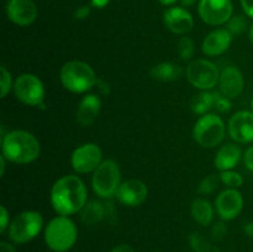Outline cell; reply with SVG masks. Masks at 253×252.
<instances>
[{"instance_id": "cell-1", "label": "cell", "mask_w": 253, "mask_h": 252, "mask_svg": "<svg viewBox=\"0 0 253 252\" xmlns=\"http://www.w3.org/2000/svg\"><path fill=\"white\" fill-rule=\"evenodd\" d=\"M49 198L57 214L69 216L85 207L88 203V190L78 175H63L54 182Z\"/></svg>"}, {"instance_id": "cell-2", "label": "cell", "mask_w": 253, "mask_h": 252, "mask_svg": "<svg viewBox=\"0 0 253 252\" xmlns=\"http://www.w3.org/2000/svg\"><path fill=\"white\" fill-rule=\"evenodd\" d=\"M1 155L17 165H27L39 158L41 146L36 136L25 130H12L1 137Z\"/></svg>"}, {"instance_id": "cell-3", "label": "cell", "mask_w": 253, "mask_h": 252, "mask_svg": "<svg viewBox=\"0 0 253 252\" xmlns=\"http://www.w3.org/2000/svg\"><path fill=\"white\" fill-rule=\"evenodd\" d=\"M78 239L77 225L68 216L53 217L44 229V242L53 252H67L76 245Z\"/></svg>"}, {"instance_id": "cell-4", "label": "cell", "mask_w": 253, "mask_h": 252, "mask_svg": "<svg viewBox=\"0 0 253 252\" xmlns=\"http://www.w3.org/2000/svg\"><path fill=\"white\" fill-rule=\"evenodd\" d=\"M61 83L72 93H86L95 86L98 77L88 63L82 61H69L63 64L59 72Z\"/></svg>"}, {"instance_id": "cell-5", "label": "cell", "mask_w": 253, "mask_h": 252, "mask_svg": "<svg viewBox=\"0 0 253 252\" xmlns=\"http://www.w3.org/2000/svg\"><path fill=\"white\" fill-rule=\"evenodd\" d=\"M42 226H43L42 215L39 211L26 210L17 214L11 220L7 229V236L14 244H26L41 232Z\"/></svg>"}, {"instance_id": "cell-6", "label": "cell", "mask_w": 253, "mask_h": 252, "mask_svg": "<svg viewBox=\"0 0 253 252\" xmlns=\"http://www.w3.org/2000/svg\"><path fill=\"white\" fill-rule=\"evenodd\" d=\"M91 185L95 194L103 199H110L116 195L121 185V172L118 163L113 160L103 161L93 172Z\"/></svg>"}, {"instance_id": "cell-7", "label": "cell", "mask_w": 253, "mask_h": 252, "mask_svg": "<svg viewBox=\"0 0 253 252\" xmlns=\"http://www.w3.org/2000/svg\"><path fill=\"white\" fill-rule=\"evenodd\" d=\"M226 127L220 116L215 114H205L200 116L193 128L195 142L204 148H212L219 145L225 137Z\"/></svg>"}, {"instance_id": "cell-8", "label": "cell", "mask_w": 253, "mask_h": 252, "mask_svg": "<svg viewBox=\"0 0 253 252\" xmlns=\"http://www.w3.org/2000/svg\"><path fill=\"white\" fill-rule=\"evenodd\" d=\"M187 79L194 88L200 90H210L220 79V72L216 64L208 59H194L187 68Z\"/></svg>"}, {"instance_id": "cell-9", "label": "cell", "mask_w": 253, "mask_h": 252, "mask_svg": "<svg viewBox=\"0 0 253 252\" xmlns=\"http://www.w3.org/2000/svg\"><path fill=\"white\" fill-rule=\"evenodd\" d=\"M14 93L17 100L29 106H41L44 100V85L32 73H24L14 82Z\"/></svg>"}, {"instance_id": "cell-10", "label": "cell", "mask_w": 253, "mask_h": 252, "mask_svg": "<svg viewBox=\"0 0 253 252\" xmlns=\"http://www.w3.org/2000/svg\"><path fill=\"white\" fill-rule=\"evenodd\" d=\"M198 11L205 24L220 26L231 19L234 6L231 0H200Z\"/></svg>"}, {"instance_id": "cell-11", "label": "cell", "mask_w": 253, "mask_h": 252, "mask_svg": "<svg viewBox=\"0 0 253 252\" xmlns=\"http://www.w3.org/2000/svg\"><path fill=\"white\" fill-rule=\"evenodd\" d=\"M103 162V152L96 143L88 142L79 146L71 156L72 168L77 173L94 172Z\"/></svg>"}, {"instance_id": "cell-12", "label": "cell", "mask_w": 253, "mask_h": 252, "mask_svg": "<svg viewBox=\"0 0 253 252\" xmlns=\"http://www.w3.org/2000/svg\"><path fill=\"white\" fill-rule=\"evenodd\" d=\"M242 208H244V198L237 189L229 188L220 193L215 199V209L217 215L226 221L239 216Z\"/></svg>"}, {"instance_id": "cell-13", "label": "cell", "mask_w": 253, "mask_h": 252, "mask_svg": "<svg viewBox=\"0 0 253 252\" xmlns=\"http://www.w3.org/2000/svg\"><path fill=\"white\" fill-rule=\"evenodd\" d=\"M229 135L239 143L253 142V113L237 111L229 120Z\"/></svg>"}, {"instance_id": "cell-14", "label": "cell", "mask_w": 253, "mask_h": 252, "mask_svg": "<svg viewBox=\"0 0 253 252\" xmlns=\"http://www.w3.org/2000/svg\"><path fill=\"white\" fill-rule=\"evenodd\" d=\"M148 197V188L142 180L130 179L121 183L119 187L116 198L121 204L130 208L142 205Z\"/></svg>"}, {"instance_id": "cell-15", "label": "cell", "mask_w": 253, "mask_h": 252, "mask_svg": "<svg viewBox=\"0 0 253 252\" xmlns=\"http://www.w3.org/2000/svg\"><path fill=\"white\" fill-rule=\"evenodd\" d=\"M6 15L11 22L19 26H30L37 17V7L32 0H9Z\"/></svg>"}, {"instance_id": "cell-16", "label": "cell", "mask_w": 253, "mask_h": 252, "mask_svg": "<svg viewBox=\"0 0 253 252\" xmlns=\"http://www.w3.org/2000/svg\"><path fill=\"white\" fill-rule=\"evenodd\" d=\"M163 21H165L166 27L173 34L185 35L192 31L194 26V20H193L192 14L184 7H170L166 10L163 15Z\"/></svg>"}, {"instance_id": "cell-17", "label": "cell", "mask_w": 253, "mask_h": 252, "mask_svg": "<svg viewBox=\"0 0 253 252\" xmlns=\"http://www.w3.org/2000/svg\"><path fill=\"white\" fill-rule=\"evenodd\" d=\"M220 93L229 99H235L242 93L245 79L241 71L237 67L229 66L222 69L219 79Z\"/></svg>"}, {"instance_id": "cell-18", "label": "cell", "mask_w": 253, "mask_h": 252, "mask_svg": "<svg viewBox=\"0 0 253 252\" xmlns=\"http://www.w3.org/2000/svg\"><path fill=\"white\" fill-rule=\"evenodd\" d=\"M232 34L227 29H216L208 34L203 41V52L210 57L220 56L230 48Z\"/></svg>"}, {"instance_id": "cell-19", "label": "cell", "mask_w": 253, "mask_h": 252, "mask_svg": "<svg viewBox=\"0 0 253 252\" xmlns=\"http://www.w3.org/2000/svg\"><path fill=\"white\" fill-rule=\"evenodd\" d=\"M101 110V99L96 94H86L79 101L77 109V123L82 126H89L96 120Z\"/></svg>"}, {"instance_id": "cell-20", "label": "cell", "mask_w": 253, "mask_h": 252, "mask_svg": "<svg viewBox=\"0 0 253 252\" xmlns=\"http://www.w3.org/2000/svg\"><path fill=\"white\" fill-rule=\"evenodd\" d=\"M113 204L111 203H100L96 200L86 203L85 207L81 210V219L85 225H96L104 219L113 215Z\"/></svg>"}, {"instance_id": "cell-21", "label": "cell", "mask_w": 253, "mask_h": 252, "mask_svg": "<svg viewBox=\"0 0 253 252\" xmlns=\"http://www.w3.org/2000/svg\"><path fill=\"white\" fill-rule=\"evenodd\" d=\"M242 157L241 148L234 143H226L217 151L214 158V165L220 172L231 170L239 165Z\"/></svg>"}, {"instance_id": "cell-22", "label": "cell", "mask_w": 253, "mask_h": 252, "mask_svg": "<svg viewBox=\"0 0 253 252\" xmlns=\"http://www.w3.org/2000/svg\"><path fill=\"white\" fill-rule=\"evenodd\" d=\"M190 211H192L193 219L202 226H208L211 224L214 219V209H212L211 203L203 198H197L193 200Z\"/></svg>"}, {"instance_id": "cell-23", "label": "cell", "mask_w": 253, "mask_h": 252, "mask_svg": "<svg viewBox=\"0 0 253 252\" xmlns=\"http://www.w3.org/2000/svg\"><path fill=\"white\" fill-rule=\"evenodd\" d=\"M150 74L153 79L161 82H172L179 78L182 74V69L179 66L172 62H162L150 69Z\"/></svg>"}, {"instance_id": "cell-24", "label": "cell", "mask_w": 253, "mask_h": 252, "mask_svg": "<svg viewBox=\"0 0 253 252\" xmlns=\"http://www.w3.org/2000/svg\"><path fill=\"white\" fill-rule=\"evenodd\" d=\"M215 101V94L209 90H203L202 93L197 94L193 96L192 101H190V109L197 115H205L209 114L208 111L214 106Z\"/></svg>"}, {"instance_id": "cell-25", "label": "cell", "mask_w": 253, "mask_h": 252, "mask_svg": "<svg viewBox=\"0 0 253 252\" xmlns=\"http://www.w3.org/2000/svg\"><path fill=\"white\" fill-rule=\"evenodd\" d=\"M189 245L193 252H210L211 244L203 232L194 231L189 235Z\"/></svg>"}, {"instance_id": "cell-26", "label": "cell", "mask_w": 253, "mask_h": 252, "mask_svg": "<svg viewBox=\"0 0 253 252\" xmlns=\"http://www.w3.org/2000/svg\"><path fill=\"white\" fill-rule=\"evenodd\" d=\"M177 51L183 61H189V59H192L195 52V46L193 40L188 36L180 37L177 44Z\"/></svg>"}, {"instance_id": "cell-27", "label": "cell", "mask_w": 253, "mask_h": 252, "mask_svg": "<svg viewBox=\"0 0 253 252\" xmlns=\"http://www.w3.org/2000/svg\"><path fill=\"white\" fill-rule=\"evenodd\" d=\"M219 177L220 182L222 184H225L229 188H232V189H239L244 184V178H242V175L239 172H235L234 169L220 172Z\"/></svg>"}, {"instance_id": "cell-28", "label": "cell", "mask_w": 253, "mask_h": 252, "mask_svg": "<svg viewBox=\"0 0 253 252\" xmlns=\"http://www.w3.org/2000/svg\"><path fill=\"white\" fill-rule=\"evenodd\" d=\"M247 26H249V22L246 17L244 15H236L227 21L226 29L231 32L232 36H235V35L244 34L247 30Z\"/></svg>"}, {"instance_id": "cell-29", "label": "cell", "mask_w": 253, "mask_h": 252, "mask_svg": "<svg viewBox=\"0 0 253 252\" xmlns=\"http://www.w3.org/2000/svg\"><path fill=\"white\" fill-rule=\"evenodd\" d=\"M220 177H216L215 174H210L205 177L204 179L200 182L199 187H198V192L200 194H211L215 192L217 188V183H219Z\"/></svg>"}, {"instance_id": "cell-30", "label": "cell", "mask_w": 253, "mask_h": 252, "mask_svg": "<svg viewBox=\"0 0 253 252\" xmlns=\"http://www.w3.org/2000/svg\"><path fill=\"white\" fill-rule=\"evenodd\" d=\"M0 89H1V98H5V96L9 94L10 89L14 88L12 86V78L11 73L6 69V67L1 66L0 67Z\"/></svg>"}, {"instance_id": "cell-31", "label": "cell", "mask_w": 253, "mask_h": 252, "mask_svg": "<svg viewBox=\"0 0 253 252\" xmlns=\"http://www.w3.org/2000/svg\"><path fill=\"white\" fill-rule=\"evenodd\" d=\"M214 94H215L214 106L217 111H220V113H227V111L231 110V105H232L231 99L222 95L221 93H214Z\"/></svg>"}, {"instance_id": "cell-32", "label": "cell", "mask_w": 253, "mask_h": 252, "mask_svg": "<svg viewBox=\"0 0 253 252\" xmlns=\"http://www.w3.org/2000/svg\"><path fill=\"white\" fill-rule=\"evenodd\" d=\"M227 231H229V229H227L226 224L222 221H217L211 227V237L216 241H221L227 235Z\"/></svg>"}, {"instance_id": "cell-33", "label": "cell", "mask_w": 253, "mask_h": 252, "mask_svg": "<svg viewBox=\"0 0 253 252\" xmlns=\"http://www.w3.org/2000/svg\"><path fill=\"white\" fill-rule=\"evenodd\" d=\"M9 212H7L6 208L4 205L0 207V232L4 234L6 231V229H9Z\"/></svg>"}, {"instance_id": "cell-34", "label": "cell", "mask_w": 253, "mask_h": 252, "mask_svg": "<svg viewBox=\"0 0 253 252\" xmlns=\"http://www.w3.org/2000/svg\"><path fill=\"white\" fill-rule=\"evenodd\" d=\"M90 14V7L88 5H82V6L77 7L76 11H74V17L77 20H84L89 16Z\"/></svg>"}, {"instance_id": "cell-35", "label": "cell", "mask_w": 253, "mask_h": 252, "mask_svg": "<svg viewBox=\"0 0 253 252\" xmlns=\"http://www.w3.org/2000/svg\"><path fill=\"white\" fill-rule=\"evenodd\" d=\"M244 162L247 169L253 172V146H251V147H249L246 151H245Z\"/></svg>"}, {"instance_id": "cell-36", "label": "cell", "mask_w": 253, "mask_h": 252, "mask_svg": "<svg viewBox=\"0 0 253 252\" xmlns=\"http://www.w3.org/2000/svg\"><path fill=\"white\" fill-rule=\"evenodd\" d=\"M96 86H98V90L100 91L103 95H108V94H110V85H109V83H106L104 79L99 78L98 81H96Z\"/></svg>"}, {"instance_id": "cell-37", "label": "cell", "mask_w": 253, "mask_h": 252, "mask_svg": "<svg viewBox=\"0 0 253 252\" xmlns=\"http://www.w3.org/2000/svg\"><path fill=\"white\" fill-rule=\"evenodd\" d=\"M241 5L247 16L253 19V0H241Z\"/></svg>"}, {"instance_id": "cell-38", "label": "cell", "mask_w": 253, "mask_h": 252, "mask_svg": "<svg viewBox=\"0 0 253 252\" xmlns=\"http://www.w3.org/2000/svg\"><path fill=\"white\" fill-rule=\"evenodd\" d=\"M110 252H136V251L133 250V247L130 246V245L121 244V245H118V246L114 247Z\"/></svg>"}, {"instance_id": "cell-39", "label": "cell", "mask_w": 253, "mask_h": 252, "mask_svg": "<svg viewBox=\"0 0 253 252\" xmlns=\"http://www.w3.org/2000/svg\"><path fill=\"white\" fill-rule=\"evenodd\" d=\"M0 252H16L15 247L10 242L1 241L0 242Z\"/></svg>"}, {"instance_id": "cell-40", "label": "cell", "mask_w": 253, "mask_h": 252, "mask_svg": "<svg viewBox=\"0 0 253 252\" xmlns=\"http://www.w3.org/2000/svg\"><path fill=\"white\" fill-rule=\"evenodd\" d=\"M109 1L110 0H91V5L96 7V9H103V7H105L109 4Z\"/></svg>"}, {"instance_id": "cell-41", "label": "cell", "mask_w": 253, "mask_h": 252, "mask_svg": "<svg viewBox=\"0 0 253 252\" xmlns=\"http://www.w3.org/2000/svg\"><path fill=\"white\" fill-rule=\"evenodd\" d=\"M244 231L246 232V235H249L250 237H253V221L249 222V224L245 225Z\"/></svg>"}, {"instance_id": "cell-42", "label": "cell", "mask_w": 253, "mask_h": 252, "mask_svg": "<svg viewBox=\"0 0 253 252\" xmlns=\"http://www.w3.org/2000/svg\"><path fill=\"white\" fill-rule=\"evenodd\" d=\"M6 158L4 157V156H0V175H4V173H5V167H6V166H5V162H6Z\"/></svg>"}, {"instance_id": "cell-43", "label": "cell", "mask_w": 253, "mask_h": 252, "mask_svg": "<svg viewBox=\"0 0 253 252\" xmlns=\"http://www.w3.org/2000/svg\"><path fill=\"white\" fill-rule=\"evenodd\" d=\"M180 2H182L183 6H192L197 2V0H180Z\"/></svg>"}, {"instance_id": "cell-44", "label": "cell", "mask_w": 253, "mask_h": 252, "mask_svg": "<svg viewBox=\"0 0 253 252\" xmlns=\"http://www.w3.org/2000/svg\"><path fill=\"white\" fill-rule=\"evenodd\" d=\"M158 1H160L162 5H172L174 4L177 0H158Z\"/></svg>"}, {"instance_id": "cell-45", "label": "cell", "mask_w": 253, "mask_h": 252, "mask_svg": "<svg viewBox=\"0 0 253 252\" xmlns=\"http://www.w3.org/2000/svg\"><path fill=\"white\" fill-rule=\"evenodd\" d=\"M249 37H250V41H251V43L253 44V24L251 25V27H250V31H249Z\"/></svg>"}, {"instance_id": "cell-46", "label": "cell", "mask_w": 253, "mask_h": 252, "mask_svg": "<svg viewBox=\"0 0 253 252\" xmlns=\"http://www.w3.org/2000/svg\"><path fill=\"white\" fill-rule=\"evenodd\" d=\"M251 108H252V113H253V96H252V100H251Z\"/></svg>"}]
</instances>
